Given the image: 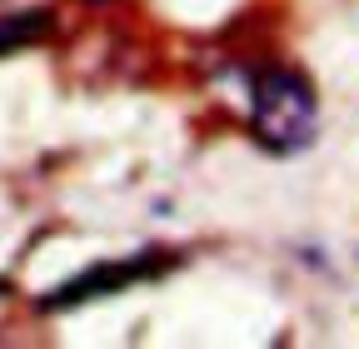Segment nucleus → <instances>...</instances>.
Instances as JSON below:
<instances>
[{
    "instance_id": "1",
    "label": "nucleus",
    "mask_w": 359,
    "mask_h": 349,
    "mask_svg": "<svg viewBox=\"0 0 359 349\" xmlns=\"http://www.w3.org/2000/svg\"><path fill=\"white\" fill-rule=\"evenodd\" d=\"M314 120H320V105H314V90L299 70H259L250 85V125L264 150H304L314 140Z\"/></svg>"
},
{
    "instance_id": "2",
    "label": "nucleus",
    "mask_w": 359,
    "mask_h": 349,
    "mask_svg": "<svg viewBox=\"0 0 359 349\" xmlns=\"http://www.w3.org/2000/svg\"><path fill=\"white\" fill-rule=\"evenodd\" d=\"M160 270H165V259H125V265H95V270H85L80 280L60 285L50 299H45V310H70V304H80V299L115 294V289H125V285H135V280H150V275H160Z\"/></svg>"
},
{
    "instance_id": "3",
    "label": "nucleus",
    "mask_w": 359,
    "mask_h": 349,
    "mask_svg": "<svg viewBox=\"0 0 359 349\" xmlns=\"http://www.w3.org/2000/svg\"><path fill=\"white\" fill-rule=\"evenodd\" d=\"M50 30V15L45 11H30V15H15V20H0V55L15 50V46H30Z\"/></svg>"
}]
</instances>
